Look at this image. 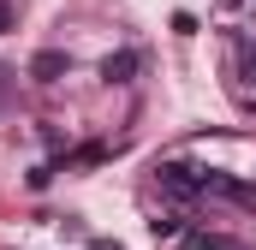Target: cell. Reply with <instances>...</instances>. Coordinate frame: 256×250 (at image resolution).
<instances>
[{"mask_svg": "<svg viewBox=\"0 0 256 250\" xmlns=\"http://www.w3.org/2000/svg\"><path fill=\"white\" fill-rule=\"evenodd\" d=\"M155 179H161V190H167V196H179V202L202 196V173H196V167H185V161H161V167H155Z\"/></svg>", "mask_w": 256, "mask_h": 250, "instance_id": "obj_1", "label": "cell"}, {"mask_svg": "<svg viewBox=\"0 0 256 250\" xmlns=\"http://www.w3.org/2000/svg\"><path fill=\"white\" fill-rule=\"evenodd\" d=\"M137 72H143V54H137V48H114V54L102 60V84H131Z\"/></svg>", "mask_w": 256, "mask_h": 250, "instance_id": "obj_2", "label": "cell"}, {"mask_svg": "<svg viewBox=\"0 0 256 250\" xmlns=\"http://www.w3.org/2000/svg\"><path fill=\"white\" fill-rule=\"evenodd\" d=\"M66 66H72V60H66L60 48H42V54L30 60V78H36V84H54V78H60Z\"/></svg>", "mask_w": 256, "mask_h": 250, "instance_id": "obj_3", "label": "cell"}, {"mask_svg": "<svg viewBox=\"0 0 256 250\" xmlns=\"http://www.w3.org/2000/svg\"><path fill=\"white\" fill-rule=\"evenodd\" d=\"M238 84L256 90V36H238Z\"/></svg>", "mask_w": 256, "mask_h": 250, "instance_id": "obj_4", "label": "cell"}, {"mask_svg": "<svg viewBox=\"0 0 256 250\" xmlns=\"http://www.w3.org/2000/svg\"><path fill=\"white\" fill-rule=\"evenodd\" d=\"M149 232H155V238H179V214H155Z\"/></svg>", "mask_w": 256, "mask_h": 250, "instance_id": "obj_5", "label": "cell"}, {"mask_svg": "<svg viewBox=\"0 0 256 250\" xmlns=\"http://www.w3.org/2000/svg\"><path fill=\"white\" fill-rule=\"evenodd\" d=\"M12 24H18V0H0V36H6Z\"/></svg>", "mask_w": 256, "mask_h": 250, "instance_id": "obj_6", "label": "cell"}, {"mask_svg": "<svg viewBox=\"0 0 256 250\" xmlns=\"http://www.w3.org/2000/svg\"><path fill=\"white\" fill-rule=\"evenodd\" d=\"M90 250H120V244H114V238H96V244H90Z\"/></svg>", "mask_w": 256, "mask_h": 250, "instance_id": "obj_7", "label": "cell"}]
</instances>
